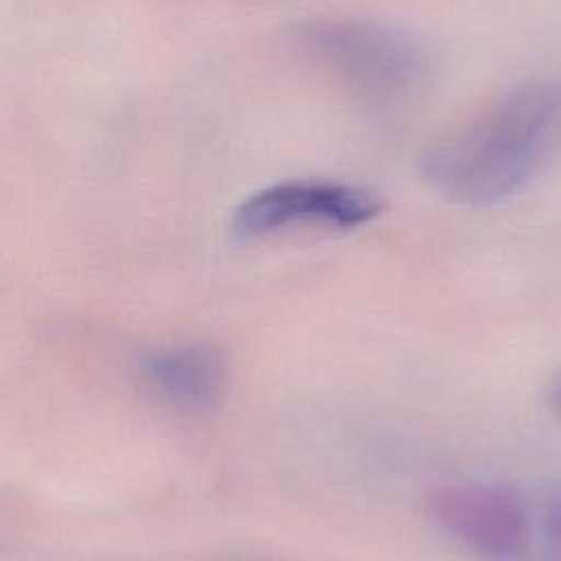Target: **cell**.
<instances>
[{
    "instance_id": "obj_1",
    "label": "cell",
    "mask_w": 561,
    "mask_h": 561,
    "mask_svg": "<svg viewBox=\"0 0 561 561\" xmlns=\"http://www.w3.org/2000/svg\"><path fill=\"white\" fill-rule=\"evenodd\" d=\"M561 153V79L519 83L445 129L421 153L425 184L451 204L491 206Z\"/></svg>"
},
{
    "instance_id": "obj_2",
    "label": "cell",
    "mask_w": 561,
    "mask_h": 561,
    "mask_svg": "<svg viewBox=\"0 0 561 561\" xmlns=\"http://www.w3.org/2000/svg\"><path fill=\"white\" fill-rule=\"evenodd\" d=\"M291 42L309 61L368 105L403 103L430 77V57L421 42L383 22L307 20L294 26Z\"/></svg>"
},
{
    "instance_id": "obj_3",
    "label": "cell",
    "mask_w": 561,
    "mask_h": 561,
    "mask_svg": "<svg viewBox=\"0 0 561 561\" xmlns=\"http://www.w3.org/2000/svg\"><path fill=\"white\" fill-rule=\"evenodd\" d=\"M383 197L362 184L335 180H285L245 197L232 213L239 239H261L300 226L359 228L383 213Z\"/></svg>"
},
{
    "instance_id": "obj_4",
    "label": "cell",
    "mask_w": 561,
    "mask_h": 561,
    "mask_svg": "<svg viewBox=\"0 0 561 561\" xmlns=\"http://www.w3.org/2000/svg\"><path fill=\"white\" fill-rule=\"evenodd\" d=\"M440 528L486 561H530L535 513L513 489L500 484H454L432 497Z\"/></svg>"
},
{
    "instance_id": "obj_5",
    "label": "cell",
    "mask_w": 561,
    "mask_h": 561,
    "mask_svg": "<svg viewBox=\"0 0 561 561\" xmlns=\"http://www.w3.org/2000/svg\"><path fill=\"white\" fill-rule=\"evenodd\" d=\"M142 375L164 403L202 414L219 403L228 366L224 353L210 344H182L149 353L142 359Z\"/></svg>"
},
{
    "instance_id": "obj_6",
    "label": "cell",
    "mask_w": 561,
    "mask_h": 561,
    "mask_svg": "<svg viewBox=\"0 0 561 561\" xmlns=\"http://www.w3.org/2000/svg\"><path fill=\"white\" fill-rule=\"evenodd\" d=\"M535 517L530 561H561V493L548 497Z\"/></svg>"
},
{
    "instance_id": "obj_7",
    "label": "cell",
    "mask_w": 561,
    "mask_h": 561,
    "mask_svg": "<svg viewBox=\"0 0 561 561\" xmlns=\"http://www.w3.org/2000/svg\"><path fill=\"white\" fill-rule=\"evenodd\" d=\"M552 405L561 412V379L554 383V388H552Z\"/></svg>"
}]
</instances>
